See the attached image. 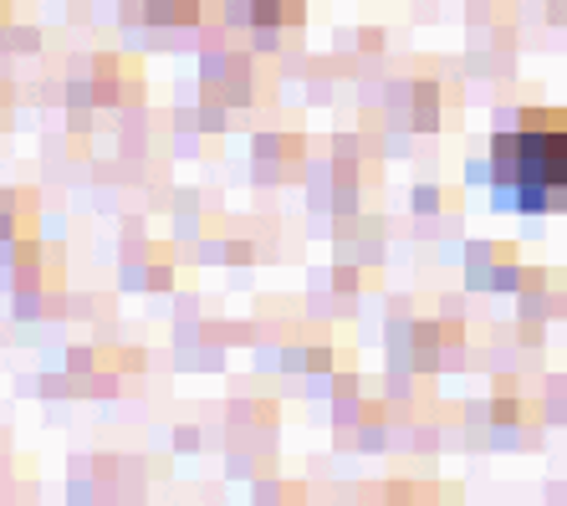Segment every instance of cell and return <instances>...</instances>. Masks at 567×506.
<instances>
[{"mask_svg":"<svg viewBox=\"0 0 567 506\" xmlns=\"http://www.w3.org/2000/svg\"><path fill=\"white\" fill-rule=\"evenodd\" d=\"M496 205L557 210L567 205V128H516L491 144Z\"/></svg>","mask_w":567,"mask_h":506,"instance_id":"6da1fadb","label":"cell"}]
</instances>
